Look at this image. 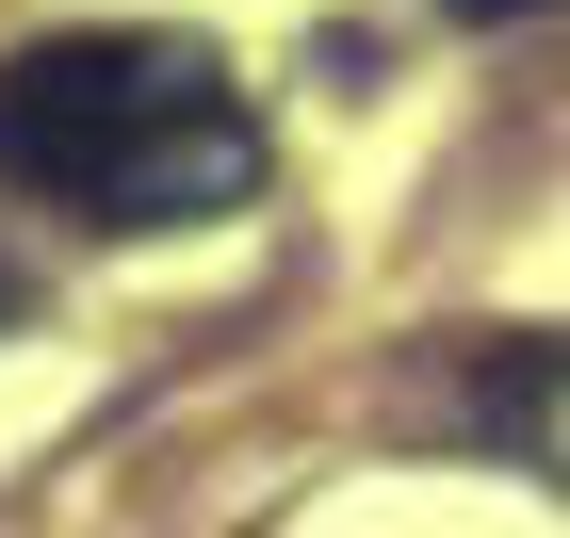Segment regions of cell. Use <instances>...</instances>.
Returning a JSON list of instances; mask_svg holds the SVG:
<instances>
[{"instance_id":"6da1fadb","label":"cell","mask_w":570,"mask_h":538,"mask_svg":"<svg viewBox=\"0 0 570 538\" xmlns=\"http://www.w3.org/2000/svg\"><path fill=\"white\" fill-rule=\"evenodd\" d=\"M0 179L98 228H196L262 179V131L196 33H49L0 66Z\"/></svg>"},{"instance_id":"7a4b0ae2","label":"cell","mask_w":570,"mask_h":538,"mask_svg":"<svg viewBox=\"0 0 570 538\" xmlns=\"http://www.w3.org/2000/svg\"><path fill=\"white\" fill-rule=\"evenodd\" d=\"M570 375V343H538V326H489L473 359H456V408L473 424H538V392Z\"/></svg>"},{"instance_id":"3957f363","label":"cell","mask_w":570,"mask_h":538,"mask_svg":"<svg viewBox=\"0 0 570 538\" xmlns=\"http://www.w3.org/2000/svg\"><path fill=\"white\" fill-rule=\"evenodd\" d=\"M440 17H538V0H440Z\"/></svg>"}]
</instances>
